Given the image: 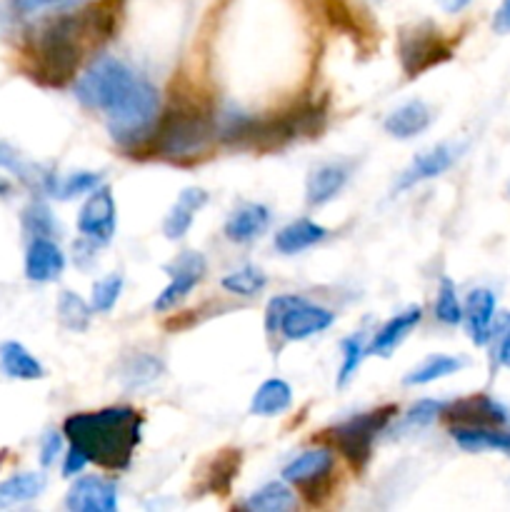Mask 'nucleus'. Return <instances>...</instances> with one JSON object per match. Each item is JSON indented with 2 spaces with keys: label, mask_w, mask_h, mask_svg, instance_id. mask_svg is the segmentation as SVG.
Segmentation results:
<instances>
[{
  "label": "nucleus",
  "mask_w": 510,
  "mask_h": 512,
  "mask_svg": "<svg viewBox=\"0 0 510 512\" xmlns=\"http://www.w3.org/2000/svg\"><path fill=\"white\" fill-rule=\"evenodd\" d=\"M0 370L15 380H40L45 375L40 360H35L30 350L15 340L0 345Z\"/></svg>",
  "instance_id": "24"
},
{
  "label": "nucleus",
  "mask_w": 510,
  "mask_h": 512,
  "mask_svg": "<svg viewBox=\"0 0 510 512\" xmlns=\"http://www.w3.org/2000/svg\"><path fill=\"white\" fill-rule=\"evenodd\" d=\"M45 490L43 473H18L0 483V510L28 503Z\"/></svg>",
  "instance_id": "27"
},
{
  "label": "nucleus",
  "mask_w": 510,
  "mask_h": 512,
  "mask_svg": "<svg viewBox=\"0 0 510 512\" xmlns=\"http://www.w3.org/2000/svg\"><path fill=\"white\" fill-rule=\"evenodd\" d=\"M325 238H328V228H323V225L313 223L308 218H300L275 233V248L283 255H295L313 248V245H318Z\"/></svg>",
  "instance_id": "23"
},
{
  "label": "nucleus",
  "mask_w": 510,
  "mask_h": 512,
  "mask_svg": "<svg viewBox=\"0 0 510 512\" xmlns=\"http://www.w3.org/2000/svg\"><path fill=\"white\" fill-rule=\"evenodd\" d=\"M290 298H293V295H275V298H270L268 308H265V330H268L270 335L278 333L280 315H283L285 308H288Z\"/></svg>",
  "instance_id": "40"
},
{
  "label": "nucleus",
  "mask_w": 510,
  "mask_h": 512,
  "mask_svg": "<svg viewBox=\"0 0 510 512\" xmlns=\"http://www.w3.org/2000/svg\"><path fill=\"white\" fill-rule=\"evenodd\" d=\"M458 155H460V148H458V145H450V143L435 145V148L425 150V153H420V155H415L413 163H410L408 168L400 173V178H398V183H395L393 193H403V190L415 188L418 183H425V180L438 178V175H443L445 170H448L450 165L458 160Z\"/></svg>",
  "instance_id": "13"
},
{
  "label": "nucleus",
  "mask_w": 510,
  "mask_h": 512,
  "mask_svg": "<svg viewBox=\"0 0 510 512\" xmlns=\"http://www.w3.org/2000/svg\"><path fill=\"white\" fill-rule=\"evenodd\" d=\"M125 0H95L78 13L45 23L23 50L25 75L45 88H63L78 73L88 50L100 48L118 33Z\"/></svg>",
  "instance_id": "1"
},
{
  "label": "nucleus",
  "mask_w": 510,
  "mask_h": 512,
  "mask_svg": "<svg viewBox=\"0 0 510 512\" xmlns=\"http://www.w3.org/2000/svg\"><path fill=\"white\" fill-rule=\"evenodd\" d=\"M208 203V193L203 188H185L178 195L173 208L168 210L163 220V233L168 240H180L188 235L190 225H193L195 215L200 213V208Z\"/></svg>",
  "instance_id": "20"
},
{
  "label": "nucleus",
  "mask_w": 510,
  "mask_h": 512,
  "mask_svg": "<svg viewBox=\"0 0 510 512\" xmlns=\"http://www.w3.org/2000/svg\"><path fill=\"white\" fill-rule=\"evenodd\" d=\"M458 448L465 453H485V450H495V453H510V433L503 428H490V425H453L450 430Z\"/></svg>",
  "instance_id": "22"
},
{
  "label": "nucleus",
  "mask_w": 510,
  "mask_h": 512,
  "mask_svg": "<svg viewBox=\"0 0 510 512\" xmlns=\"http://www.w3.org/2000/svg\"><path fill=\"white\" fill-rule=\"evenodd\" d=\"M270 225V210L263 203H243L225 220V238L230 243H250L260 238Z\"/></svg>",
  "instance_id": "17"
},
{
  "label": "nucleus",
  "mask_w": 510,
  "mask_h": 512,
  "mask_svg": "<svg viewBox=\"0 0 510 512\" xmlns=\"http://www.w3.org/2000/svg\"><path fill=\"white\" fill-rule=\"evenodd\" d=\"M465 328H468L470 340L475 345H485L493 338V320H495V295L488 288L470 290L463 308Z\"/></svg>",
  "instance_id": "16"
},
{
  "label": "nucleus",
  "mask_w": 510,
  "mask_h": 512,
  "mask_svg": "<svg viewBox=\"0 0 510 512\" xmlns=\"http://www.w3.org/2000/svg\"><path fill=\"white\" fill-rule=\"evenodd\" d=\"M65 270V255L50 238H33L25 253V278L33 283H53Z\"/></svg>",
  "instance_id": "15"
},
{
  "label": "nucleus",
  "mask_w": 510,
  "mask_h": 512,
  "mask_svg": "<svg viewBox=\"0 0 510 512\" xmlns=\"http://www.w3.org/2000/svg\"><path fill=\"white\" fill-rule=\"evenodd\" d=\"M395 413V405H385V408L370 410V413L353 415V418L343 420V423L333 425L328 430V440L333 448L340 450L350 468L365 470V465L373 458V443L378 435L388 428L390 418Z\"/></svg>",
  "instance_id": "6"
},
{
  "label": "nucleus",
  "mask_w": 510,
  "mask_h": 512,
  "mask_svg": "<svg viewBox=\"0 0 510 512\" xmlns=\"http://www.w3.org/2000/svg\"><path fill=\"white\" fill-rule=\"evenodd\" d=\"M398 58L405 75L408 78H418L425 70L453 58V48H450V43L440 35V30L435 25L418 23L400 30Z\"/></svg>",
  "instance_id": "7"
},
{
  "label": "nucleus",
  "mask_w": 510,
  "mask_h": 512,
  "mask_svg": "<svg viewBox=\"0 0 510 512\" xmlns=\"http://www.w3.org/2000/svg\"><path fill=\"white\" fill-rule=\"evenodd\" d=\"M218 140V115L213 103L190 83L173 85L170 105L158 115L138 153L168 163H195L210 155Z\"/></svg>",
  "instance_id": "2"
},
{
  "label": "nucleus",
  "mask_w": 510,
  "mask_h": 512,
  "mask_svg": "<svg viewBox=\"0 0 510 512\" xmlns=\"http://www.w3.org/2000/svg\"><path fill=\"white\" fill-rule=\"evenodd\" d=\"M163 370V360L140 353L125 360L123 368H120V380H123L125 388H143V385L155 383L163 375Z\"/></svg>",
  "instance_id": "29"
},
{
  "label": "nucleus",
  "mask_w": 510,
  "mask_h": 512,
  "mask_svg": "<svg viewBox=\"0 0 510 512\" xmlns=\"http://www.w3.org/2000/svg\"><path fill=\"white\" fill-rule=\"evenodd\" d=\"M493 30H495V33H500V35L510 33V0H503V3H500V8L495 10Z\"/></svg>",
  "instance_id": "43"
},
{
  "label": "nucleus",
  "mask_w": 510,
  "mask_h": 512,
  "mask_svg": "<svg viewBox=\"0 0 510 512\" xmlns=\"http://www.w3.org/2000/svg\"><path fill=\"white\" fill-rule=\"evenodd\" d=\"M123 275L110 273L105 278H100L98 283L93 285V293H90V308L93 313H110L118 303L120 293H123Z\"/></svg>",
  "instance_id": "35"
},
{
  "label": "nucleus",
  "mask_w": 510,
  "mask_h": 512,
  "mask_svg": "<svg viewBox=\"0 0 510 512\" xmlns=\"http://www.w3.org/2000/svg\"><path fill=\"white\" fill-rule=\"evenodd\" d=\"M340 353H343V363H340V373L335 383H338V388H345V385L353 380V375L358 373L368 348L363 345V338H360V335H350V338H345L343 343H340Z\"/></svg>",
  "instance_id": "37"
},
{
  "label": "nucleus",
  "mask_w": 510,
  "mask_h": 512,
  "mask_svg": "<svg viewBox=\"0 0 510 512\" xmlns=\"http://www.w3.org/2000/svg\"><path fill=\"white\" fill-rule=\"evenodd\" d=\"M55 3H65V0H13L15 10L18 13H35V10H43L48 8V5H55Z\"/></svg>",
  "instance_id": "44"
},
{
  "label": "nucleus",
  "mask_w": 510,
  "mask_h": 512,
  "mask_svg": "<svg viewBox=\"0 0 510 512\" xmlns=\"http://www.w3.org/2000/svg\"><path fill=\"white\" fill-rule=\"evenodd\" d=\"M140 78L118 58H98L78 80L75 98L88 110H98L105 118L115 113L138 88Z\"/></svg>",
  "instance_id": "5"
},
{
  "label": "nucleus",
  "mask_w": 510,
  "mask_h": 512,
  "mask_svg": "<svg viewBox=\"0 0 510 512\" xmlns=\"http://www.w3.org/2000/svg\"><path fill=\"white\" fill-rule=\"evenodd\" d=\"M98 185H103V173H93V170H78V173H70L68 178H55L53 185V198L70 200L78 198V195L93 193Z\"/></svg>",
  "instance_id": "34"
},
{
  "label": "nucleus",
  "mask_w": 510,
  "mask_h": 512,
  "mask_svg": "<svg viewBox=\"0 0 510 512\" xmlns=\"http://www.w3.org/2000/svg\"><path fill=\"white\" fill-rule=\"evenodd\" d=\"M423 320V308L420 305H410L408 310L398 313L395 318H390L383 328L375 333L373 343H370L368 353L370 355H380V358H388L393 355V350L418 328V323Z\"/></svg>",
  "instance_id": "18"
},
{
  "label": "nucleus",
  "mask_w": 510,
  "mask_h": 512,
  "mask_svg": "<svg viewBox=\"0 0 510 512\" xmlns=\"http://www.w3.org/2000/svg\"><path fill=\"white\" fill-rule=\"evenodd\" d=\"M295 505V493L288 488V483H265L263 488H258L255 493L248 495V500L243 503L245 510L250 512H283L290 510Z\"/></svg>",
  "instance_id": "28"
},
{
  "label": "nucleus",
  "mask_w": 510,
  "mask_h": 512,
  "mask_svg": "<svg viewBox=\"0 0 510 512\" xmlns=\"http://www.w3.org/2000/svg\"><path fill=\"white\" fill-rule=\"evenodd\" d=\"M305 3L313 10H318L320 18H323L330 28L340 30V33L350 35V38L355 40H363L365 35H368L363 30V25L358 23V15L353 13V8H350L345 0H305Z\"/></svg>",
  "instance_id": "26"
},
{
  "label": "nucleus",
  "mask_w": 510,
  "mask_h": 512,
  "mask_svg": "<svg viewBox=\"0 0 510 512\" xmlns=\"http://www.w3.org/2000/svg\"><path fill=\"white\" fill-rule=\"evenodd\" d=\"M8 193H10V183L0 178V195H8Z\"/></svg>",
  "instance_id": "47"
},
{
  "label": "nucleus",
  "mask_w": 510,
  "mask_h": 512,
  "mask_svg": "<svg viewBox=\"0 0 510 512\" xmlns=\"http://www.w3.org/2000/svg\"><path fill=\"white\" fill-rule=\"evenodd\" d=\"M333 453L328 448H313L305 450L303 455H298L295 460H290L283 468V480L290 485H298L303 488L305 498L313 500L315 490H323V485L328 483V475L333 470Z\"/></svg>",
  "instance_id": "11"
},
{
  "label": "nucleus",
  "mask_w": 510,
  "mask_h": 512,
  "mask_svg": "<svg viewBox=\"0 0 510 512\" xmlns=\"http://www.w3.org/2000/svg\"><path fill=\"white\" fill-rule=\"evenodd\" d=\"M333 323H335V313H330L328 308L308 303V300L300 298V295H293L288 308H285V313L280 315L278 333L283 335L285 340L293 343V340L313 338V335L328 330Z\"/></svg>",
  "instance_id": "10"
},
{
  "label": "nucleus",
  "mask_w": 510,
  "mask_h": 512,
  "mask_svg": "<svg viewBox=\"0 0 510 512\" xmlns=\"http://www.w3.org/2000/svg\"><path fill=\"white\" fill-rule=\"evenodd\" d=\"M90 460L85 458V453H80L78 448H73L70 445V450L65 453V463H63V478H75V475H80L85 470V465H88Z\"/></svg>",
  "instance_id": "42"
},
{
  "label": "nucleus",
  "mask_w": 510,
  "mask_h": 512,
  "mask_svg": "<svg viewBox=\"0 0 510 512\" xmlns=\"http://www.w3.org/2000/svg\"><path fill=\"white\" fill-rule=\"evenodd\" d=\"M443 408L445 403H440V400H420V403H415L410 408L405 423L415 425V428H428V425L435 423L438 415H443Z\"/></svg>",
  "instance_id": "39"
},
{
  "label": "nucleus",
  "mask_w": 510,
  "mask_h": 512,
  "mask_svg": "<svg viewBox=\"0 0 510 512\" xmlns=\"http://www.w3.org/2000/svg\"><path fill=\"white\" fill-rule=\"evenodd\" d=\"M65 438L85 453L90 463L105 470H125L133 460L143 433V415L130 405L75 413L63 423Z\"/></svg>",
  "instance_id": "3"
},
{
  "label": "nucleus",
  "mask_w": 510,
  "mask_h": 512,
  "mask_svg": "<svg viewBox=\"0 0 510 512\" xmlns=\"http://www.w3.org/2000/svg\"><path fill=\"white\" fill-rule=\"evenodd\" d=\"M443 415L453 425H490V428H503L508 423V413L500 403H495L488 395H470L455 403L445 405Z\"/></svg>",
  "instance_id": "14"
},
{
  "label": "nucleus",
  "mask_w": 510,
  "mask_h": 512,
  "mask_svg": "<svg viewBox=\"0 0 510 512\" xmlns=\"http://www.w3.org/2000/svg\"><path fill=\"white\" fill-rule=\"evenodd\" d=\"M165 273L170 275V283L165 285L163 293L155 298L153 308L158 313H165V310L175 308L180 300H185L190 295V290L195 285H200V280L208 273V263H205L203 253L198 250H185L170 265H165Z\"/></svg>",
  "instance_id": "8"
},
{
  "label": "nucleus",
  "mask_w": 510,
  "mask_h": 512,
  "mask_svg": "<svg viewBox=\"0 0 510 512\" xmlns=\"http://www.w3.org/2000/svg\"><path fill=\"white\" fill-rule=\"evenodd\" d=\"M90 315H93V308L85 303L80 295L70 293V290H63L58 298V318L63 323V328L73 330V333H85L90 325Z\"/></svg>",
  "instance_id": "33"
},
{
  "label": "nucleus",
  "mask_w": 510,
  "mask_h": 512,
  "mask_svg": "<svg viewBox=\"0 0 510 512\" xmlns=\"http://www.w3.org/2000/svg\"><path fill=\"white\" fill-rule=\"evenodd\" d=\"M348 175V168L343 163H323L310 170L308 180H305V200H308V205L318 208V205L330 203L345 188Z\"/></svg>",
  "instance_id": "19"
},
{
  "label": "nucleus",
  "mask_w": 510,
  "mask_h": 512,
  "mask_svg": "<svg viewBox=\"0 0 510 512\" xmlns=\"http://www.w3.org/2000/svg\"><path fill=\"white\" fill-rule=\"evenodd\" d=\"M65 505L73 512H115L118 510V488L100 475H85L73 483L65 495Z\"/></svg>",
  "instance_id": "12"
},
{
  "label": "nucleus",
  "mask_w": 510,
  "mask_h": 512,
  "mask_svg": "<svg viewBox=\"0 0 510 512\" xmlns=\"http://www.w3.org/2000/svg\"><path fill=\"white\" fill-rule=\"evenodd\" d=\"M293 403V390L285 380L270 378L255 390L253 400H250V415H260V418H273V415L285 413Z\"/></svg>",
  "instance_id": "25"
},
{
  "label": "nucleus",
  "mask_w": 510,
  "mask_h": 512,
  "mask_svg": "<svg viewBox=\"0 0 510 512\" xmlns=\"http://www.w3.org/2000/svg\"><path fill=\"white\" fill-rule=\"evenodd\" d=\"M60 448H63V438H60V433L50 430L43 438V445H40V463H43V468L55 463V458L60 455Z\"/></svg>",
  "instance_id": "41"
},
{
  "label": "nucleus",
  "mask_w": 510,
  "mask_h": 512,
  "mask_svg": "<svg viewBox=\"0 0 510 512\" xmlns=\"http://www.w3.org/2000/svg\"><path fill=\"white\" fill-rule=\"evenodd\" d=\"M220 285H223L228 293L238 295V298H255L258 293H263V288L268 285V278H265L263 270L255 268V265H243V268L225 275V278L220 280Z\"/></svg>",
  "instance_id": "32"
},
{
  "label": "nucleus",
  "mask_w": 510,
  "mask_h": 512,
  "mask_svg": "<svg viewBox=\"0 0 510 512\" xmlns=\"http://www.w3.org/2000/svg\"><path fill=\"white\" fill-rule=\"evenodd\" d=\"M435 318L443 325L463 323V305H460L455 283L450 278H440L438 298H435Z\"/></svg>",
  "instance_id": "36"
},
{
  "label": "nucleus",
  "mask_w": 510,
  "mask_h": 512,
  "mask_svg": "<svg viewBox=\"0 0 510 512\" xmlns=\"http://www.w3.org/2000/svg\"><path fill=\"white\" fill-rule=\"evenodd\" d=\"M23 225L33 238H50L55 230V220L50 215L48 205L43 203H30L23 213Z\"/></svg>",
  "instance_id": "38"
},
{
  "label": "nucleus",
  "mask_w": 510,
  "mask_h": 512,
  "mask_svg": "<svg viewBox=\"0 0 510 512\" xmlns=\"http://www.w3.org/2000/svg\"><path fill=\"white\" fill-rule=\"evenodd\" d=\"M325 128V105L303 103L268 118H253L245 113H230L218 120V140L238 150L270 153L298 138H313Z\"/></svg>",
  "instance_id": "4"
},
{
  "label": "nucleus",
  "mask_w": 510,
  "mask_h": 512,
  "mask_svg": "<svg viewBox=\"0 0 510 512\" xmlns=\"http://www.w3.org/2000/svg\"><path fill=\"white\" fill-rule=\"evenodd\" d=\"M240 470V450H223L220 455H215L213 463H210L208 475H205V490L210 493L225 495L233 485V480L238 478Z\"/></svg>",
  "instance_id": "30"
},
{
  "label": "nucleus",
  "mask_w": 510,
  "mask_h": 512,
  "mask_svg": "<svg viewBox=\"0 0 510 512\" xmlns=\"http://www.w3.org/2000/svg\"><path fill=\"white\" fill-rule=\"evenodd\" d=\"M498 363L503 368H510V328L505 330L503 340H500V348H498Z\"/></svg>",
  "instance_id": "45"
},
{
  "label": "nucleus",
  "mask_w": 510,
  "mask_h": 512,
  "mask_svg": "<svg viewBox=\"0 0 510 512\" xmlns=\"http://www.w3.org/2000/svg\"><path fill=\"white\" fill-rule=\"evenodd\" d=\"M430 123H433V113H430L428 105H425L423 100H408V103L395 108L393 113L385 118L383 128L385 133L393 135V138L410 140L415 138V135L425 133V130L430 128Z\"/></svg>",
  "instance_id": "21"
},
{
  "label": "nucleus",
  "mask_w": 510,
  "mask_h": 512,
  "mask_svg": "<svg viewBox=\"0 0 510 512\" xmlns=\"http://www.w3.org/2000/svg\"><path fill=\"white\" fill-rule=\"evenodd\" d=\"M435 3H438L445 13L453 15V13H460L463 8H468L470 0H435Z\"/></svg>",
  "instance_id": "46"
},
{
  "label": "nucleus",
  "mask_w": 510,
  "mask_h": 512,
  "mask_svg": "<svg viewBox=\"0 0 510 512\" xmlns=\"http://www.w3.org/2000/svg\"><path fill=\"white\" fill-rule=\"evenodd\" d=\"M118 228V208H115L113 190L98 185L85 200L78 215V233L95 245H108Z\"/></svg>",
  "instance_id": "9"
},
{
  "label": "nucleus",
  "mask_w": 510,
  "mask_h": 512,
  "mask_svg": "<svg viewBox=\"0 0 510 512\" xmlns=\"http://www.w3.org/2000/svg\"><path fill=\"white\" fill-rule=\"evenodd\" d=\"M465 365V360L453 358V355H433V358L425 360L423 365H418L415 370H410L405 375V385H428L435 380H443L448 375H455Z\"/></svg>",
  "instance_id": "31"
}]
</instances>
